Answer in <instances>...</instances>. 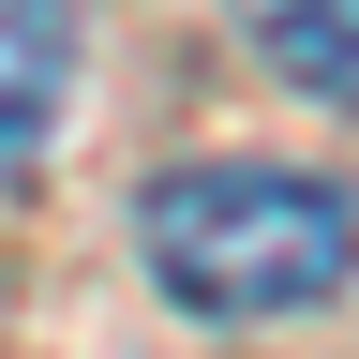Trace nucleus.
<instances>
[{
	"label": "nucleus",
	"mask_w": 359,
	"mask_h": 359,
	"mask_svg": "<svg viewBox=\"0 0 359 359\" xmlns=\"http://www.w3.org/2000/svg\"><path fill=\"white\" fill-rule=\"evenodd\" d=\"M224 15H240V45L285 90H314V105L359 120V0H224Z\"/></svg>",
	"instance_id": "obj_3"
},
{
	"label": "nucleus",
	"mask_w": 359,
	"mask_h": 359,
	"mask_svg": "<svg viewBox=\"0 0 359 359\" xmlns=\"http://www.w3.org/2000/svg\"><path fill=\"white\" fill-rule=\"evenodd\" d=\"M60 90H75V0H0V180L60 135Z\"/></svg>",
	"instance_id": "obj_2"
},
{
	"label": "nucleus",
	"mask_w": 359,
	"mask_h": 359,
	"mask_svg": "<svg viewBox=\"0 0 359 359\" xmlns=\"http://www.w3.org/2000/svg\"><path fill=\"white\" fill-rule=\"evenodd\" d=\"M135 255L180 314L269 330V314H314L359 269V195L299 180V165H165L135 195Z\"/></svg>",
	"instance_id": "obj_1"
}]
</instances>
